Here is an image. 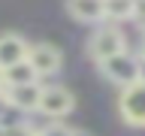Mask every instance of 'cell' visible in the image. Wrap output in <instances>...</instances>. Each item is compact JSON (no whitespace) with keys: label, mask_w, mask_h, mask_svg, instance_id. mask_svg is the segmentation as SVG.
Wrapping results in <instances>:
<instances>
[{"label":"cell","mask_w":145,"mask_h":136,"mask_svg":"<svg viewBox=\"0 0 145 136\" xmlns=\"http://www.w3.org/2000/svg\"><path fill=\"white\" fill-rule=\"evenodd\" d=\"M121 52H127V39H124V33H121L115 24H103V27H97V30L91 33V39H88V54H91L97 63L109 61L112 54H121Z\"/></svg>","instance_id":"obj_1"},{"label":"cell","mask_w":145,"mask_h":136,"mask_svg":"<svg viewBox=\"0 0 145 136\" xmlns=\"http://www.w3.org/2000/svg\"><path fill=\"white\" fill-rule=\"evenodd\" d=\"M100 73L106 76L112 85H121V88H130L133 82H139V58L130 52L112 54L109 61L100 63Z\"/></svg>","instance_id":"obj_2"},{"label":"cell","mask_w":145,"mask_h":136,"mask_svg":"<svg viewBox=\"0 0 145 136\" xmlns=\"http://www.w3.org/2000/svg\"><path fill=\"white\" fill-rule=\"evenodd\" d=\"M118 112L130 127H145V82H133L130 88L121 91Z\"/></svg>","instance_id":"obj_3"},{"label":"cell","mask_w":145,"mask_h":136,"mask_svg":"<svg viewBox=\"0 0 145 136\" xmlns=\"http://www.w3.org/2000/svg\"><path fill=\"white\" fill-rule=\"evenodd\" d=\"M72 106H76V97H72L70 88H63V85H48V88H42V94H39V109H36V112H42L45 118L57 121V118L70 115Z\"/></svg>","instance_id":"obj_4"},{"label":"cell","mask_w":145,"mask_h":136,"mask_svg":"<svg viewBox=\"0 0 145 136\" xmlns=\"http://www.w3.org/2000/svg\"><path fill=\"white\" fill-rule=\"evenodd\" d=\"M27 63L33 67L36 79L39 76H54L63 67V54L52 42H33V45H27Z\"/></svg>","instance_id":"obj_5"},{"label":"cell","mask_w":145,"mask_h":136,"mask_svg":"<svg viewBox=\"0 0 145 136\" xmlns=\"http://www.w3.org/2000/svg\"><path fill=\"white\" fill-rule=\"evenodd\" d=\"M39 82H30V85H6L3 88V97H6L9 109H18V112H36L39 109Z\"/></svg>","instance_id":"obj_6"},{"label":"cell","mask_w":145,"mask_h":136,"mask_svg":"<svg viewBox=\"0 0 145 136\" xmlns=\"http://www.w3.org/2000/svg\"><path fill=\"white\" fill-rule=\"evenodd\" d=\"M21 61H27V42L18 33H0V70L6 73Z\"/></svg>","instance_id":"obj_7"},{"label":"cell","mask_w":145,"mask_h":136,"mask_svg":"<svg viewBox=\"0 0 145 136\" xmlns=\"http://www.w3.org/2000/svg\"><path fill=\"white\" fill-rule=\"evenodd\" d=\"M67 12H70L76 21H85V24H97L103 21V0H67Z\"/></svg>","instance_id":"obj_8"},{"label":"cell","mask_w":145,"mask_h":136,"mask_svg":"<svg viewBox=\"0 0 145 136\" xmlns=\"http://www.w3.org/2000/svg\"><path fill=\"white\" fill-rule=\"evenodd\" d=\"M139 12V0H103V15L112 21H130Z\"/></svg>","instance_id":"obj_9"},{"label":"cell","mask_w":145,"mask_h":136,"mask_svg":"<svg viewBox=\"0 0 145 136\" xmlns=\"http://www.w3.org/2000/svg\"><path fill=\"white\" fill-rule=\"evenodd\" d=\"M3 82H6V85H30V82H36V73H33V67L27 61H21V63H15L12 70L3 73Z\"/></svg>","instance_id":"obj_10"},{"label":"cell","mask_w":145,"mask_h":136,"mask_svg":"<svg viewBox=\"0 0 145 136\" xmlns=\"http://www.w3.org/2000/svg\"><path fill=\"white\" fill-rule=\"evenodd\" d=\"M33 136H72V130H70L67 124H61V121H52V124L33 130Z\"/></svg>","instance_id":"obj_11"},{"label":"cell","mask_w":145,"mask_h":136,"mask_svg":"<svg viewBox=\"0 0 145 136\" xmlns=\"http://www.w3.org/2000/svg\"><path fill=\"white\" fill-rule=\"evenodd\" d=\"M0 136H33V127H27V124H12V127H6Z\"/></svg>","instance_id":"obj_12"},{"label":"cell","mask_w":145,"mask_h":136,"mask_svg":"<svg viewBox=\"0 0 145 136\" xmlns=\"http://www.w3.org/2000/svg\"><path fill=\"white\" fill-rule=\"evenodd\" d=\"M136 18H139V30H142V36H145V3H139V12H136Z\"/></svg>","instance_id":"obj_13"},{"label":"cell","mask_w":145,"mask_h":136,"mask_svg":"<svg viewBox=\"0 0 145 136\" xmlns=\"http://www.w3.org/2000/svg\"><path fill=\"white\" fill-rule=\"evenodd\" d=\"M6 109H9V103H6V97H3V91H0V118L6 115Z\"/></svg>","instance_id":"obj_14"},{"label":"cell","mask_w":145,"mask_h":136,"mask_svg":"<svg viewBox=\"0 0 145 136\" xmlns=\"http://www.w3.org/2000/svg\"><path fill=\"white\" fill-rule=\"evenodd\" d=\"M139 82H145V61L139 58Z\"/></svg>","instance_id":"obj_15"},{"label":"cell","mask_w":145,"mask_h":136,"mask_svg":"<svg viewBox=\"0 0 145 136\" xmlns=\"http://www.w3.org/2000/svg\"><path fill=\"white\" fill-rule=\"evenodd\" d=\"M72 136H91V133H85V130H72Z\"/></svg>","instance_id":"obj_16"},{"label":"cell","mask_w":145,"mask_h":136,"mask_svg":"<svg viewBox=\"0 0 145 136\" xmlns=\"http://www.w3.org/2000/svg\"><path fill=\"white\" fill-rule=\"evenodd\" d=\"M3 88H6V82H3V70H0V91H3Z\"/></svg>","instance_id":"obj_17"},{"label":"cell","mask_w":145,"mask_h":136,"mask_svg":"<svg viewBox=\"0 0 145 136\" xmlns=\"http://www.w3.org/2000/svg\"><path fill=\"white\" fill-rule=\"evenodd\" d=\"M142 61H145V36H142Z\"/></svg>","instance_id":"obj_18"}]
</instances>
